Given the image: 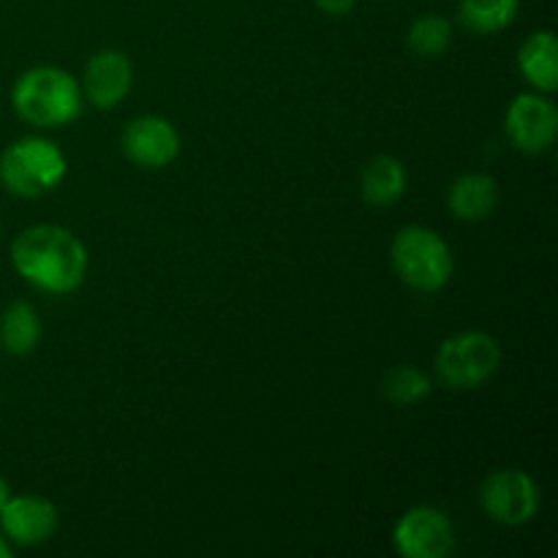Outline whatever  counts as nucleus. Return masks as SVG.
Instances as JSON below:
<instances>
[{"mask_svg":"<svg viewBox=\"0 0 558 558\" xmlns=\"http://www.w3.org/2000/svg\"><path fill=\"white\" fill-rule=\"evenodd\" d=\"M499 199V189L490 174L469 172L452 183L450 194H447V205H450L452 216L463 218V221H480V218L490 216Z\"/></svg>","mask_w":558,"mask_h":558,"instance_id":"f8f14e48","label":"nucleus"},{"mask_svg":"<svg viewBox=\"0 0 558 558\" xmlns=\"http://www.w3.org/2000/svg\"><path fill=\"white\" fill-rule=\"evenodd\" d=\"M396 272L417 292H436L452 276L450 245L425 227H407L392 240Z\"/></svg>","mask_w":558,"mask_h":558,"instance_id":"20e7f679","label":"nucleus"},{"mask_svg":"<svg viewBox=\"0 0 558 558\" xmlns=\"http://www.w3.org/2000/svg\"><path fill=\"white\" fill-rule=\"evenodd\" d=\"M41 338V322L27 303H14L0 316V343L11 354H27Z\"/></svg>","mask_w":558,"mask_h":558,"instance_id":"2eb2a0df","label":"nucleus"},{"mask_svg":"<svg viewBox=\"0 0 558 558\" xmlns=\"http://www.w3.org/2000/svg\"><path fill=\"white\" fill-rule=\"evenodd\" d=\"M381 392L396 407H414L430 396V379L414 365H396V368L387 371Z\"/></svg>","mask_w":558,"mask_h":558,"instance_id":"f3484780","label":"nucleus"},{"mask_svg":"<svg viewBox=\"0 0 558 558\" xmlns=\"http://www.w3.org/2000/svg\"><path fill=\"white\" fill-rule=\"evenodd\" d=\"M123 150L134 163L147 169L167 167L178 158L180 136L169 120L145 114L134 118L123 131Z\"/></svg>","mask_w":558,"mask_h":558,"instance_id":"1a4fd4ad","label":"nucleus"},{"mask_svg":"<svg viewBox=\"0 0 558 558\" xmlns=\"http://www.w3.org/2000/svg\"><path fill=\"white\" fill-rule=\"evenodd\" d=\"M131 71L129 58L118 49H107V52L93 54L90 63L85 69V96L93 107L112 109L125 98L131 87Z\"/></svg>","mask_w":558,"mask_h":558,"instance_id":"9b49d317","label":"nucleus"},{"mask_svg":"<svg viewBox=\"0 0 558 558\" xmlns=\"http://www.w3.org/2000/svg\"><path fill=\"white\" fill-rule=\"evenodd\" d=\"M480 501L494 521L505 523V526H521L537 515L539 488L526 472L501 469L485 480L480 488Z\"/></svg>","mask_w":558,"mask_h":558,"instance_id":"423d86ee","label":"nucleus"},{"mask_svg":"<svg viewBox=\"0 0 558 558\" xmlns=\"http://www.w3.org/2000/svg\"><path fill=\"white\" fill-rule=\"evenodd\" d=\"M396 550L407 558H445L456 548L450 518L436 507H414L396 523Z\"/></svg>","mask_w":558,"mask_h":558,"instance_id":"0eeeda50","label":"nucleus"},{"mask_svg":"<svg viewBox=\"0 0 558 558\" xmlns=\"http://www.w3.org/2000/svg\"><path fill=\"white\" fill-rule=\"evenodd\" d=\"M501 349L494 336L480 330L458 332L447 338L436 354V374L452 390L483 387L499 371Z\"/></svg>","mask_w":558,"mask_h":558,"instance_id":"39448f33","label":"nucleus"},{"mask_svg":"<svg viewBox=\"0 0 558 558\" xmlns=\"http://www.w3.org/2000/svg\"><path fill=\"white\" fill-rule=\"evenodd\" d=\"M16 114L33 125H65L82 112L80 85L65 71L52 65H38L25 71L11 90Z\"/></svg>","mask_w":558,"mask_h":558,"instance_id":"f03ea898","label":"nucleus"},{"mask_svg":"<svg viewBox=\"0 0 558 558\" xmlns=\"http://www.w3.org/2000/svg\"><path fill=\"white\" fill-rule=\"evenodd\" d=\"M11 262L25 281L52 294L74 292L87 272L85 245L54 223L25 229L11 245Z\"/></svg>","mask_w":558,"mask_h":558,"instance_id":"f257e3e1","label":"nucleus"},{"mask_svg":"<svg viewBox=\"0 0 558 558\" xmlns=\"http://www.w3.org/2000/svg\"><path fill=\"white\" fill-rule=\"evenodd\" d=\"M0 523L11 543L38 545L52 537L58 526V510L52 501L38 496H11L0 510Z\"/></svg>","mask_w":558,"mask_h":558,"instance_id":"9d476101","label":"nucleus"},{"mask_svg":"<svg viewBox=\"0 0 558 558\" xmlns=\"http://www.w3.org/2000/svg\"><path fill=\"white\" fill-rule=\"evenodd\" d=\"M11 499V490H9V483H5L3 477H0V510L5 507V501Z\"/></svg>","mask_w":558,"mask_h":558,"instance_id":"aec40b11","label":"nucleus"},{"mask_svg":"<svg viewBox=\"0 0 558 558\" xmlns=\"http://www.w3.org/2000/svg\"><path fill=\"white\" fill-rule=\"evenodd\" d=\"M407 189V172L392 156H376L363 169V199L374 207H387L401 199Z\"/></svg>","mask_w":558,"mask_h":558,"instance_id":"4468645a","label":"nucleus"},{"mask_svg":"<svg viewBox=\"0 0 558 558\" xmlns=\"http://www.w3.org/2000/svg\"><path fill=\"white\" fill-rule=\"evenodd\" d=\"M507 136L523 153H543L554 145L558 131V112L554 101L543 96H518L505 118Z\"/></svg>","mask_w":558,"mask_h":558,"instance_id":"6e6552de","label":"nucleus"},{"mask_svg":"<svg viewBox=\"0 0 558 558\" xmlns=\"http://www.w3.org/2000/svg\"><path fill=\"white\" fill-rule=\"evenodd\" d=\"M518 0H461L458 16L472 33H499L518 16Z\"/></svg>","mask_w":558,"mask_h":558,"instance_id":"dca6fc26","label":"nucleus"},{"mask_svg":"<svg viewBox=\"0 0 558 558\" xmlns=\"http://www.w3.org/2000/svg\"><path fill=\"white\" fill-rule=\"evenodd\" d=\"M452 41V27L445 16L439 14H425L420 20H414V25L409 27V47L414 49L423 58L430 54H441Z\"/></svg>","mask_w":558,"mask_h":558,"instance_id":"a211bd4d","label":"nucleus"},{"mask_svg":"<svg viewBox=\"0 0 558 558\" xmlns=\"http://www.w3.org/2000/svg\"><path fill=\"white\" fill-rule=\"evenodd\" d=\"M65 174V156L58 145L38 136L14 142L0 156V183L16 196H41Z\"/></svg>","mask_w":558,"mask_h":558,"instance_id":"7ed1b4c3","label":"nucleus"},{"mask_svg":"<svg viewBox=\"0 0 558 558\" xmlns=\"http://www.w3.org/2000/svg\"><path fill=\"white\" fill-rule=\"evenodd\" d=\"M518 65L537 90L554 93L558 87V44L554 33L539 31L529 36L518 52Z\"/></svg>","mask_w":558,"mask_h":558,"instance_id":"ddd939ff","label":"nucleus"},{"mask_svg":"<svg viewBox=\"0 0 558 558\" xmlns=\"http://www.w3.org/2000/svg\"><path fill=\"white\" fill-rule=\"evenodd\" d=\"M316 5H319L325 14L341 16V14H349V11H352L354 0H316Z\"/></svg>","mask_w":558,"mask_h":558,"instance_id":"6ab92c4d","label":"nucleus"},{"mask_svg":"<svg viewBox=\"0 0 558 558\" xmlns=\"http://www.w3.org/2000/svg\"><path fill=\"white\" fill-rule=\"evenodd\" d=\"M9 556H11V548L5 545V539L0 537V558H9Z\"/></svg>","mask_w":558,"mask_h":558,"instance_id":"412c9836","label":"nucleus"}]
</instances>
